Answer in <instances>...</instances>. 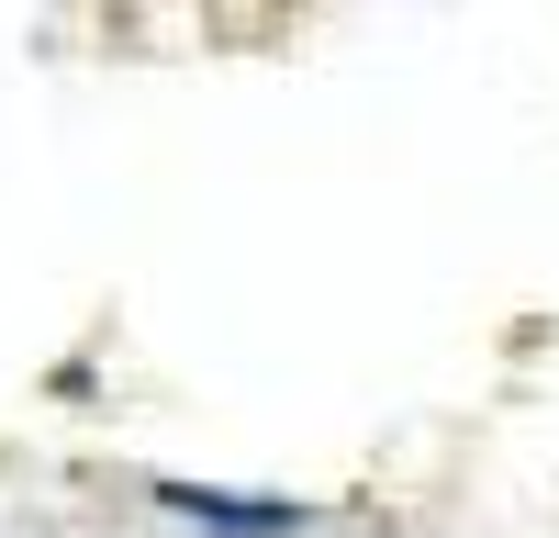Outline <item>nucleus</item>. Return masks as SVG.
<instances>
[{
	"mask_svg": "<svg viewBox=\"0 0 559 538\" xmlns=\"http://www.w3.org/2000/svg\"><path fill=\"white\" fill-rule=\"evenodd\" d=\"M168 505L224 527V538H280V527H292V505H247V493H202V482H168Z\"/></svg>",
	"mask_w": 559,
	"mask_h": 538,
	"instance_id": "1",
	"label": "nucleus"
}]
</instances>
